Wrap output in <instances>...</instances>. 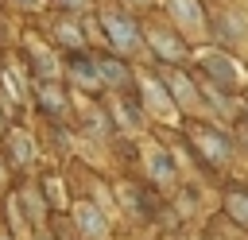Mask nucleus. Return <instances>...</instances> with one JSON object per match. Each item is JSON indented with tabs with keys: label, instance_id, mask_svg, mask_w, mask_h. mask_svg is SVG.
<instances>
[{
	"label": "nucleus",
	"instance_id": "1",
	"mask_svg": "<svg viewBox=\"0 0 248 240\" xmlns=\"http://www.w3.org/2000/svg\"><path fill=\"white\" fill-rule=\"evenodd\" d=\"M194 147L202 151V159H209L213 166H221L225 159H229V139L221 135V132H213V128H194Z\"/></svg>",
	"mask_w": 248,
	"mask_h": 240
},
{
	"label": "nucleus",
	"instance_id": "2",
	"mask_svg": "<svg viewBox=\"0 0 248 240\" xmlns=\"http://www.w3.org/2000/svg\"><path fill=\"white\" fill-rule=\"evenodd\" d=\"M202 66L213 74V77H221L225 85H240L244 81V74H240V66L232 62V58H225V54H217V50H202Z\"/></svg>",
	"mask_w": 248,
	"mask_h": 240
},
{
	"label": "nucleus",
	"instance_id": "3",
	"mask_svg": "<svg viewBox=\"0 0 248 240\" xmlns=\"http://www.w3.org/2000/svg\"><path fill=\"white\" fill-rule=\"evenodd\" d=\"M101 23H105V31H108L112 46H120V50H132V46L140 43V39H136L140 31H136V23H132V19H124V15H112V12H108Z\"/></svg>",
	"mask_w": 248,
	"mask_h": 240
},
{
	"label": "nucleus",
	"instance_id": "4",
	"mask_svg": "<svg viewBox=\"0 0 248 240\" xmlns=\"http://www.w3.org/2000/svg\"><path fill=\"white\" fill-rule=\"evenodd\" d=\"M74 217H78V228L89 236V240H105L108 236V225H105V217L89 205V201H81L78 209H74Z\"/></svg>",
	"mask_w": 248,
	"mask_h": 240
},
{
	"label": "nucleus",
	"instance_id": "5",
	"mask_svg": "<svg viewBox=\"0 0 248 240\" xmlns=\"http://www.w3.org/2000/svg\"><path fill=\"white\" fill-rule=\"evenodd\" d=\"M170 12H174V19L182 27L202 31V8H198V0H170Z\"/></svg>",
	"mask_w": 248,
	"mask_h": 240
},
{
	"label": "nucleus",
	"instance_id": "6",
	"mask_svg": "<svg viewBox=\"0 0 248 240\" xmlns=\"http://www.w3.org/2000/svg\"><path fill=\"white\" fill-rule=\"evenodd\" d=\"M225 209H229V217H232L236 225H244V228H248V190H244V186H232V190H229Z\"/></svg>",
	"mask_w": 248,
	"mask_h": 240
},
{
	"label": "nucleus",
	"instance_id": "7",
	"mask_svg": "<svg viewBox=\"0 0 248 240\" xmlns=\"http://www.w3.org/2000/svg\"><path fill=\"white\" fill-rule=\"evenodd\" d=\"M140 85H143V93H147V105H151V108H155L159 116H174V108H170V105L163 101V85H159V81H151V77H143Z\"/></svg>",
	"mask_w": 248,
	"mask_h": 240
},
{
	"label": "nucleus",
	"instance_id": "8",
	"mask_svg": "<svg viewBox=\"0 0 248 240\" xmlns=\"http://www.w3.org/2000/svg\"><path fill=\"white\" fill-rule=\"evenodd\" d=\"M147 170H151L159 182H170V178H174V163H170L163 151H147Z\"/></svg>",
	"mask_w": 248,
	"mask_h": 240
},
{
	"label": "nucleus",
	"instance_id": "9",
	"mask_svg": "<svg viewBox=\"0 0 248 240\" xmlns=\"http://www.w3.org/2000/svg\"><path fill=\"white\" fill-rule=\"evenodd\" d=\"M151 46H155V50H159L163 58H182V54H186V46H182L178 39L163 35V31H155V35H151Z\"/></svg>",
	"mask_w": 248,
	"mask_h": 240
},
{
	"label": "nucleus",
	"instance_id": "10",
	"mask_svg": "<svg viewBox=\"0 0 248 240\" xmlns=\"http://www.w3.org/2000/svg\"><path fill=\"white\" fill-rule=\"evenodd\" d=\"M74 77H78L81 85H97V81H101V74L89 70V62H74Z\"/></svg>",
	"mask_w": 248,
	"mask_h": 240
},
{
	"label": "nucleus",
	"instance_id": "11",
	"mask_svg": "<svg viewBox=\"0 0 248 240\" xmlns=\"http://www.w3.org/2000/svg\"><path fill=\"white\" fill-rule=\"evenodd\" d=\"M97 74H101V77H108V81H124V77H128V74L120 70V62H101V70H97Z\"/></svg>",
	"mask_w": 248,
	"mask_h": 240
},
{
	"label": "nucleus",
	"instance_id": "12",
	"mask_svg": "<svg viewBox=\"0 0 248 240\" xmlns=\"http://www.w3.org/2000/svg\"><path fill=\"white\" fill-rule=\"evenodd\" d=\"M174 89H178V101H182V105H194V89L186 85V77L174 74Z\"/></svg>",
	"mask_w": 248,
	"mask_h": 240
},
{
	"label": "nucleus",
	"instance_id": "13",
	"mask_svg": "<svg viewBox=\"0 0 248 240\" xmlns=\"http://www.w3.org/2000/svg\"><path fill=\"white\" fill-rule=\"evenodd\" d=\"M58 39H62V43H70V46H74V43H81L78 27H70V23H62V27H58Z\"/></svg>",
	"mask_w": 248,
	"mask_h": 240
},
{
	"label": "nucleus",
	"instance_id": "14",
	"mask_svg": "<svg viewBox=\"0 0 248 240\" xmlns=\"http://www.w3.org/2000/svg\"><path fill=\"white\" fill-rule=\"evenodd\" d=\"M12 147H16V155H19V159H27V139H23L19 132L12 135Z\"/></svg>",
	"mask_w": 248,
	"mask_h": 240
},
{
	"label": "nucleus",
	"instance_id": "15",
	"mask_svg": "<svg viewBox=\"0 0 248 240\" xmlns=\"http://www.w3.org/2000/svg\"><path fill=\"white\" fill-rule=\"evenodd\" d=\"M66 4H70V8H81V4H85V0H66Z\"/></svg>",
	"mask_w": 248,
	"mask_h": 240
},
{
	"label": "nucleus",
	"instance_id": "16",
	"mask_svg": "<svg viewBox=\"0 0 248 240\" xmlns=\"http://www.w3.org/2000/svg\"><path fill=\"white\" fill-rule=\"evenodd\" d=\"M31 4H39V0H31Z\"/></svg>",
	"mask_w": 248,
	"mask_h": 240
},
{
	"label": "nucleus",
	"instance_id": "17",
	"mask_svg": "<svg viewBox=\"0 0 248 240\" xmlns=\"http://www.w3.org/2000/svg\"><path fill=\"white\" fill-rule=\"evenodd\" d=\"M0 240H8V236H0Z\"/></svg>",
	"mask_w": 248,
	"mask_h": 240
}]
</instances>
